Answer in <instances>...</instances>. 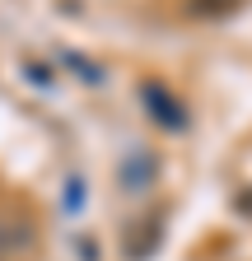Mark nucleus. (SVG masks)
Here are the masks:
<instances>
[{"label": "nucleus", "mask_w": 252, "mask_h": 261, "mask_svg": "<svg viewBox=\"0 0 252 261\" xmlns=\"http://www.w3.org/2000/svg\"><path fill=\"white\" fill-rule=\"evenodd\" d=\"M154 173H159V163H154V154H149V149H131V154H126V163L117 168L121 187L131 191V196H140V191L154 182Z\"/></svg>", "instance_id": "2"}, {"label": "nucleus", "mask_w": 252, "mask_h": 261, "mask_svg": "<svg viewBox=\"0 0 252 261\" xmlns=\"http://www.w3.org/2000/svg\"><path fill=\"white\" fill-rule=\"evenodd\" d=\"M140 98H145V108L154 112V121H159L164 130H173V136H178V130H187V108L178 103V98H173L164 84H145Z\"/></svg>", "instance_id": "1"}]
</instances>
